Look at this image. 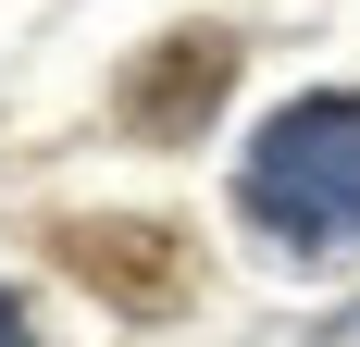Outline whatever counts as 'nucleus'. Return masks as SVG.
<instances>
[{
    "instance_id": "2",
    "label": "nucleus",
    "mask_w": 360,
    "mask_h": 347,
    "mask_svg": "<svg viewBox=\"0 0 360 347\" xmlns=\"http://www.w3.org/2000/svg\"><path fill=\"white\" fill-rule=\"evenodd\" d=\"M0 347H25V310H13V285H0Z\"/></svg>"
},
{
    "instance_id": "1",
    "label": "nucleus",
    "mask_w": 360,
    "mask_h": 347,
    "mask_svg": "<svg viewBox=\"0 0 360 347\" xmlns=\"http://www.w3.org/2000/svg\"><path fill=\"white\" fill-rule=\"evenodd\" d=\"M249 211L286 248H348L360 236V100H298L249 137Z\"/></svg>"
}]
</instances>
